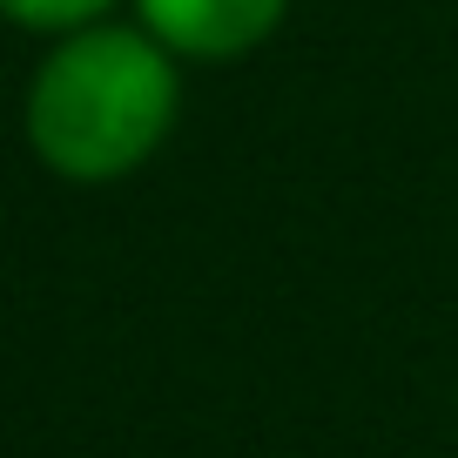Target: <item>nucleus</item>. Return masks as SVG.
I'll return each mask as SVG.
<instances>
[{"label": "nucleus", "mask_w": 458, "mask_h": 458, "mask_svg": "<svg viewBox=\"0 0 458 458\" xmlns=\"http://www.w3.org/2000/svg\"><path fill=\"white\" fill-rule=\"evenodd\" d=\"M182 81L175 55L142 28H95L61 34L28 81V148L68 182H114L142 169L175 129Z\"/></svg>", "instance_id": "1"}, {"label": "nucleus", "mask_w": 458, "mask_h": 458, "mask_svg": "<svg viewBox=\"0 0 458 458\" xmlns=\"http://www.w3.org/2000/svg\"><path fill=\"white\" fill-rule=\"evenodd\" d=\"M135 14L175 61H236L284 28L290 0H135Z\"/></svg>", "instance_id": "2"}, {"label": "nucleus", "mask_w": 458, "mask_h": 458, "mask_svg": "<svg viewBox=\"0 0 458 458\" xmlns=\"http://www.w3.org/2000/svg\"><path fill=\"white\" fill-rule=\"evenodd\" d=\"M114 0H0V21H14L28 34H74V28H95Z\"/></svg>", "instance_id": "3"}]
</instances>
